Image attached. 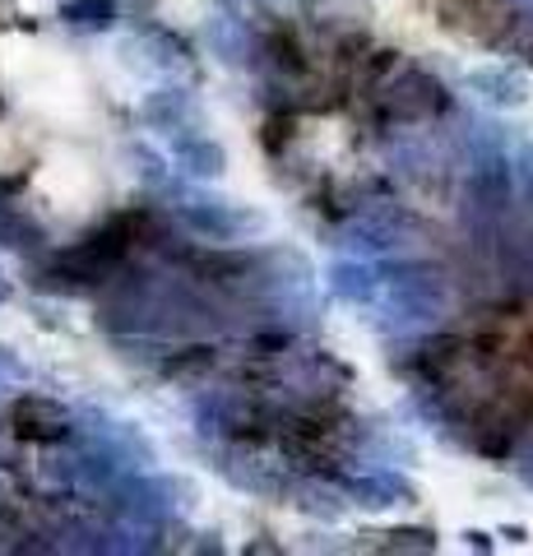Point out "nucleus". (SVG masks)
Returning <instances> with one entry per match:
<instances>
[{
  "label": "nucleus",
  "mask_w": 533,
  "mask_h": 556,
  "mask_svg": "<svg viewBox=\"0 0 533 556\" xmlns=\"http://www.w3.org/2000/svg\"><path fill=\"white\" fill-rule=\"evenodd\" d=\"M464 543H473L478 552H492V538L483 529H469V533H464Z\"/></svg>",
  "instance_id": "39448f33"
},
{
  "label": "nucleus",
  "mask_w": 533,
  "mask_h": 556,
  "mask_svg": "<svg viewBox=\"0 0 533 556\" xmlns=\"http://www.w3.org/2000/svg\"><path fill=\"white\" fill-rule=\"evenodd\" d=\"M441 20L445 28H455L483 47H502L515 28L506 0H441Z\"/></svg>",
  "instance_id": "f257e3e1"
},
{
  "label": "nucleus",
  "mask_w": 533,
  "mask_h": 556,
  "mask_svg": "<svg viewBox=\"0 0 533 556\" xmlns=\"http://www.w3.org/2000/svg\"><path fill=\"white\" fill-rule=\"evenodd\" d=\"M450 108V93H445V84L436 75H427V70L408 65L399 79L385 89V112L394 121H427Z\"/></svg>",
  "instance_id": "f03ea898"
},
{
  "label": "nucleus",
  "mask_w": 533,
  "mask_h": 556,
  "mask_svg": "<svg viewBox=\"0 0 533 556\" xmlns=\"http://www.w3.org/2000/svg\"><path fill=\"white\" fill-rule=\"evenodd\" d=\"M469 89H478L487 102H496V108H524V98H529L524 79L515 75V70H506V65L473 70V75H469Z\"/></svg>",
  "instance_id": "7ed1b4c3"
},
{
  "label": "nucleus",
  "mask_w": 533,
  "mask_h": 556,
  "mask_svg": "<svg viewBox=\"0 0 533 556\" xmlns=\"http://www.w3.org/2000/svg\"><path fill=\"white\" fill-rule=\"evenodd\" d=\"M502 538H506V543H524V538H529V533H524L520 525H510V529H502Z\"/></svg>",
  "instance_id": "423d86ee"
},
{
  "label": "nucleus",
  "mask_w": 533,
  "mask_h": 556,
  "mask_svg": "<svg viewBox=\"0 0 533 556\" xmlns=\"http://www.w3.org/2000/svg\"><path fill=\"white\" fill-rule=\"evenodd\" d=\"M330 288L339 292L343 302H371L376 298V274L367 265H353V260H339V265L330 269Z\"/></svg>",
  "instance_id": "20e7f679"
}]
</instances>
